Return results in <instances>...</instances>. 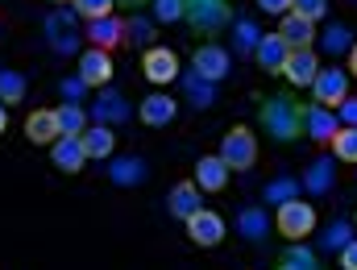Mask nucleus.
I'll use <instances>...</instances> for the list:
<instances>
[{"label":"nucleus","instance_id":"obj_28","mask_svg":"<svg viewBox=\"0 0 357 270\" xmlns=\"http://www.w3.org/2000/svg\"><path fill=\"white\" fill-rule=\"evenodd\" d=\"M349 241H354V220H345V216L328 220L324 233H320V250H333V254H341Z\"/></svg>","mask_w":357,"mask_h":270},{"label":"nucleus","instance_id":"obj_16","mask_svg":"<svg viewBox=\"0 0 357 270\" xmlns=\"http://www.w3.org/2000/svg\"><path fill=\"white\" fill-rule=\"evenodd\" d=\"M50 163L63 171V175H79L88 167V150H84V137H59L50 146Z\"/></svg>","mask_w":357,"mask_h":270},{"label":"nucleus","instance_id":"obj_21","mask_svg":"<svg viewBox=\"0 0 357 270\" xmlns=\"http://www.w3.org/2000/svg\"><path fill=\"white\" fill-rule=\"evenodd\" d=\"M229 167L220 163V154H204L199 163H195V187L199 191H225L229 187Z\"/></svg>","mask_w":357,"mask_h":270},{"label":"nucleus","instance_id":"obj_37","mask_svg":"<svg viewBox=\"0 0 357 270\" xmlns=\"http://www.w3.org/2000/svg\"><path fill=\"white\" fill-rule=\"evenodd\" d=\"M112 4L116 0H71V8L84 17V21H100V17H112Z\"/></svg>","mask_w":357,"mask_h":270},{"label":"nucleus","instance_id":"obj_1","mask_svg":"<svg viewBox=\"0 0 357 270\" xmlns=\"http://www.w3.org/2000/svg\"><path fill=\"white\" fill-rule=\"evenodd\" d=\"M258 125L266 129V137L291 146L303 137V104L295 96H262L258 104Z\"/></svg>","mask_w":357,"mask_h":270},{"label":"nucleus","instance_id":"obj_5","mask_svg":"<svg viewBox=\"0 0 357 270\" xmlns=\"http://www.w3.org/2000/svg\"><path fill=\"white\" fill-rule=\"evenodd\" d=\"M220 163L229 171H250L258 163V137L250 125H233L225 137H220Z\"/></svg>","mask_w":357,"mask_h":270},{"label":"nucleus","instance_id":"obj_26","mask_svg":"<svg viewBox=\"0 0 357 270\" xmlns=\"http://www.w3.org/2000/svg\"><path fill=\"white\" fill-rule=\"evenodd\" d=\"M274 270H320V258L307 250V246H299V241H291L282 254H278V262Z\"/></svg>","mask_w":357,"mask_h":270},{"label":"nucleus","instance_id":"obj_17","mask_svg":"<svg viewBox=\"0 0 357 270\" xmlns=\"http://www.w3.org/2000/svg\"><path fill=\"white\" fill-rule=\"evenodd\" d=\"M79 80L88 84V88H108L112 84V54L108 50H84L79 54Z\"/></svg>","mask_w":357,"mask_h":270},{"label":"nucleus","instance_id":"obj_14","mask_svg":"<svg viewBox=\"0 0 357 270\" xmlns=\"http://www.w3.org/2000/svg\"><path fill=\"white\" fill-rule=\"evenodd\" d=\"M88 117H96V125H121V121H129V100L121 96V91L112 88H100V96L91 100V112Z\"/></svg>","mask_w":357,"mask_h":270},{"label":"nucleus","instance_id":"obj_44","mask_svg":"<svg viewBox=\"0 0 357 270\" xmlns=\"http://www.w3.org/2000/svg\"><path fill=\"white\" fill-rule=\"evenodd\" d=\"M8 129V104H0V133Z\"/></svg>","mask_w":357,"mask_h":270},{"label":"nucleus","instance_id":"obj_4","mask_svg":"<svg viewBox=\"0 0 357 270\" xmlns=\"http://www.w3.org/2000/svg\"><path fill=\"white\" fill-rule=\"evenodd\" d=\"M274 225H278V237H287V241H303V237H312V233H316L320 216H316V204H307V200H299V195H295V200L278 204Z\"/></svg>","mask_w":357,"mask_h":270},{"label":"nucleus","instance_id":"obj_8","mask_svg":"<svg viewBox=\"0 0 357 270\" xmlns=\"http://www.w3.org/2000/svg\"><path fill=\"white\" fill-rule=\"evenodd\" d=\"M183 225H187V237H191L195 246H204V250H216V246L225 241V216L212 212V208H199V212L187 216Z\"/></svg>","mask_w":357,"mask_h":270},{"label":"nucleus","instance_id":"obj_47","mask_svg":"<svg viewBox=\"0 0 357 270\" xmlns=\"http://www.w3.org/2000/svg\"><path fill=\"white\" fill-rule=\"evenodd\" d=\"M354 229H357V216H354Z\"/></svg>","mask_w":357,"mask_h":270},{"label":"nucleus","instance_id":"obj_2","mask_svg":"<svg viewBox=\"0 0 357 270\" xmlns=\"http://www.w3.org/2000/svg\"><path fill=\"white\" fill-rule=\"evenodd\" d=\"M42 29H46V42L54 46V54H63V59L79 54V13L71 4H59L54 13H46Z\"/></svg>","mask_w":357,"mask_h":270},{"label":"nucleus","instance_id":"obj_9","mask_svg":"<svg viewBox=\"0 0 357 270\" xmlns=\"http://www.w3.org/2000/svg\"><path fill=\"white\" fill-rule=\"evenodd\" d=\"M142 71H146L150 84L167 88V84L178 80V54L167 50V46H150V50H142Z\"/></svg>","mask_w":357,"mask_h":270},{"label":"nucleus","instance_id":"obj_32","mask_svg":"<svg viewBox=\"0 0 357 270\" xmlns=\"http://www.w3.org/2000/svg\"><path fill=\"white\" fill-rule=\"evenodd\" d=\"M299 187H303L299 179H291V175H278V179H270L266 187H262V204H274V208H278V204L295 200V195H299Z\"/></svg>","mask_w":357,"mask_h":270},{"label":"nucleus","instance_id":"obj_12","mask_svg":"<svg viewBox=\"0 0 357 270\" xmlns=\"http://www.w3.org/2000/svg\"><path fill=\"white\" fill-rule=\"evenodd\" d=\"M137 117H142V125H150V129H167V125L178 117V100L167 96V91H150V96L142 100Z\"/></svg>","mask_w":357,"mask_h":270},{"label":"nucleus","instance_id":"obj_41","mask_svg":"<svg viewBox=\"0 0 357 270\" xmlns=\"http://www.w3.org/2000/svg\"><path fill=\"white\" fill-rule=\"evenodd\" d=\"M254 4H258V8H262V13H270V17H287V13H291V4H295V0H254Z\"/></svg>","mask_w":357,"mask_h":270},{"label":"nucleus","instance_id":"obj_13","mask_svg":"<svg viewBox=\"0 0 357 270\" xmlns=\"http://www.w3.org/2000/svg\"><path fill=\"white\" fill-rule=\"evenodd\" d=\"M278 38L291 46V50H316V21H307V17H299V13H287L282 21H278Z\"/></svg>","mask_w":357,"mask_h":270},{"label":"nucleus","instance_id":"obj_19","mask_svg":"<svg viewBox=\"0 0 357 270\" xmlns=\"http://www.w3.org/2000/svg\"><path fill=\"white\" fill-rule=\"evenodd\" d=\"M316 71H320L316 50H291V54H287V63H282V75H287V84H291V88H312Z\"/></svg>","mask_w":357,"mask_h":270},{"label":"nucleus","instance_id":"obj_29","mask_svg":"<svg viewBox=\"0 0 357 270\" xmlns=\"http://www.w3.org/2000/svg\"><path fill=\"white\" fill-rule=\"evenodd\" d=\"M112 146H116V137H112L108 125H88V129H84V150H88V158H112Z\"/></svg>","mask_w":357,"mask_h":270},{"label":"nucleus","instance_id":"obj_35","mask_svg":"<svg viewBox=\"0 0 357 270\" xmlns=\"http://www.w3.org/2000/svg\"><path fill=\"white\" fill-rule=\"evenodd\" d=\"M25 100V75L21 71H0V104H21Z\"/></svg>","mask_w":357,"mask_h":270},{"label":"nucleus","instance_id":"obj_22","mask_svg":"<svg viewBox=\"0 0 357 270\" xmlns=\"http://www.w3.org/2000/svg\"><path fill=\"white\" fill-rule=\"evenodd\" d=\"M287 54H291V46H287L278 33H262L258 50H254V59H258V67H262L266 75H282V63H287Z\"/></svg>","mask_w":357,"mask_h":270},{"label":"nucleus","instance_id":"obj_23","mask_svg":"<svg viewBox=\"0 0 357 270\" xmlns=\"http://www.w3.org/2000/svg\"><path fill=\"white\" fill-rule=\"evenodd\" d=\"M167 208H171V216L175 220H187V216H195L204 204H199V187H195V179L191 183H175L171 187V195H167Z\"/></svg>","mask_w":357,"mask_h":270},{"label":"nucleus","instance_id":"obj_18","mask_svg":"<svg viewBox=\"0 0 357 270\" xmlns=\"http://www.w3.org/2000/svg\"><path fill=\"white\" fill-rule=\"evenodd\" d=\"M84 38H88L96 50H116V46H125V21L121 17H100V21H88V29H84Z\"/></svg>","mask_w":357,"mask_h":270},{"label":"nucleus","instance_id":"obj_43","mask_svg":"<svg viewBox=\"0 0 357 270\" xmlns=\"http://www.w3.org/2000/svg\"><path fill=\"white\" fill-rule=\"evenodd\" d=\"M349 80H357V42L349 46Z\"/></svg>","mask_w":357,"mask_h":270},{"label":"nucleus","instance_id":"obj_25","mask_svg":"<svg viewBox=\"0 0 357 270\" xmlns=\"http://www.w3.org/2000/svg\"><path fill=\"white\" fill-rule=\"evenodd\" d=\"M237 229H241V237H245V241H266V237H270V212H266V208H241Z\"/></svg>","mask_w":357,"mask_h":270},{"label":"nucleus","instance_id":"obj_7","mask_svg":"<svg viewBox=\"0 0 357 270\" xmlns=\"http://www.w3.org/2000/svg\"><path fill=\"white\" fill-rule=\"evenodd\" d=\"M229 67H233V59H229V50L216 46V42H204V46H195V54H191V71L204 75V80H212V84H225V80H229Z\"/></svg>","mask_w":357,"mask_h":270},{"label":"nucleus","instance_id":"obj_3","mask_svg":"<svg viewBox=\"0 0 357 270\" xmlns=\"http://www.w3.org/2000/svg\"><path fill=\"white\" fill-rule=\"evenodd\" d=\"M183 21H187L199 38H216L225 25H233V4H229V0H187Z\"/></svg>","mask_w":357,"mask_h":270},{"label":"nucleus","instance_id":"obj_10","mask_svg":"<svg viewBox=\"0 0 357 270\" xmlns=\"http://www.w3.org/2000/svg\"><path fill=\"white\" fill-rule=\"evenodd\" d=\"M104 175L116 183V187H142V183L150 179V163L137 158V154H112Z\"/></svg>","mask_w":357,"mask_h":270},{"label":"nucleus","instance_id":"obj_45","mask_svg":"<svg viewBox=\"0 0 357 270\" xmlns=\"http://www.w3.org/2000/svg\"><path fill=\"white\" fill-rule=\"evenodd\" d=\"M116 4H125V8H142V4H150V0H116Z\"/></svg>","mask_w":357,"mask_h":270},{"label":"nucleus","instance_id":"obj_38","mask_svg":"<svg viewBox=\"0 0 357 270\" xmlns=\"http://www.w3.org/2000/svg\"><path fill=\"white\" fill-rule=\"evenodd\" d=\"M291 13H299V17H307V21H324V17H328V0H295Z\"/></svg>","mask_w":357,"mask_h":270},{"label":"nucleus","instance_id":"obj_27","mask_svg":"<svg viewBox=\"0 0 357 270\" xmlns=\"http://www.w3.org/2000/svg\"><path fill=\"white\" fill-rule=\"evenodd\" d=\"M54 112H59L63 137H84V129H88V108H84V104H67V100H63Z\"/></svg>","mask_w":357,"mask_h":270},{"label":"nucleus","instance_id":"obj_24","mask_svg":"<svg viewBox=\"0 0 357 270\" xmlns=\"http://www.w3.org/2000/svg\"><path fill=\"white\" fill-rule=\"evenodd\" d=\"M333 167H337V158H316V163L303 171V179L299 183H303L312 195H328V191L337 187V171H333Z\"/></svg>","mask_w":357,"mask_h":270},{"label":"nucleus","instance_id":"obj_40","mask_svg":"<svg viewBox=\"0 0 357 270\" xmlns=\"http://www.w3.org/2000/svg\"><path fill=\"white\" fill-rule=\"evenodd\" d=\"M337 121L341 125H357V96H345V104H337Z\"/></svg>","mask_w":357,"mask_h":270},{"label":"nucleus","instance_id":"obj_36","mask_svg":"<svg viewBox=\"0 0 357 270\" xmlns=\"http://www.w3.org/2000/svg\"><path fill=\"white\" fill-rule=\"evenodd\" d=\"M150 8H154V21L158 25H175V21H183L187 0H150Z\"/></svg>","mask_w":357,"mask_h":270},{"label":"nucleus","instance_id":"obj_39","mask_svg":"<svg viewBox=\"0 0 357 270\" xmlns=\"http://www.w3.org/2000/svg\"><path fill=\"white\" fill-rule=\"evenodd\" d=\"M59 96H63V100H67V104H79V100H84V96H88V84H84V80H79V75H67V80H63V84H59Z\"/></svg>","mask_w":357,"mask_h":270},{"label":"nucleus","instance_id":"obj_6","mask_svg":"<svg viewBox=\"0 0 357 270\" xmlns=\"http://www.w3.org/2000/svg\"><path fill=\"white\" fill-rule=\"evenodd\" d=\"M312 96H316V104H324V108L345 104V96H349V71H345V67H320L316 80H312Z\"/></svg>","mask_w":357,"mask_h":270},{"label":"nucleus","instance_id":"obj_31","mask_svg":"<svg viewBox=\"0 0 357 270\" xmlns=\"http://www.w3.org/2000/svg\"><path fill=\"white\" fill-rule=\"evenodd\" d=\"M258 42H262V29H258L250 17L233 21V50H237V54H254V50H258Z\"/></svg>","mask_w":357,"mask_h":270},{"label":"nucleus","instance_id":"obj_42","mask_svg":"<svg viewBox=\"0 0 357 270\" xmlns=\"http://www.w3.org/2000/svg\"><path fill=\"white\" fill-rule=\"evenodd\" d=\"M337 258H341V270H357V237L341 250V254H337Z\"/></svg>","mask_w":357,"mask_h":270},{"label":"nucleus","instance_id":"obj_46","mask_svg":"<svg viewBox=\"0 0 357 270\" xmlns=\"http://www.w3.org/2000/svg\"><path fill=\"white\" fill-rule=\"evenodd\" d=\"M50 4H54V8H59V4H71V0H50Z\"/></svg>","mask_w":357,"mask_h":270},{"label":"nucleus","instance_id":"obj_33","mask_svg":"<svg viewBox=\"0 0 357 270\" xmlns=\"http://www.w3.org/2000/svg\"><path fill=\"white\" fill-rule=\"evenodd\" d=\"M328 146H333V158L337 163H357V125H341Z\"/></svg>","mask_w":357,"mask_h":270},{"label":"nucleus","instance_id":"obj_15","mask_svg":"<svg viewBox=\"0 0 357 270\" xmlns=\"http://www.w3.org/2000/svg\"><path fill=\"white\" fill-rule=\"evenodd\" d=\"M25 137H29L33 146H54V142L63 137L59 112H54V108H33V112L25 117Z\"/></svg>","mask_w":357,"mask_h":270},{"label":"nucleus","instance_id":"obj_34","mask_svg":"<svg viewBox=\"0 0 357 270\" xmlns=\"http://www.w3.org/2000/svg\"><path fill=\"white\" fill-rule=\"evenodd\" d=\"M320 46H324L328 54H341V50H349V46H354V33H349V25L333 21V25L320 33Z\"/></svg>","mask_w":357,"mask_h":270},{"label":"nucleus","instance_id":"obj_30","mask_svg":"<svg viewBox=\"0 0 357 270\" xmlns=\"http://www.w3.org/2000/svg\"><path fill=\"white\" fill-rule=\"evenodd\" d=\"M154 25H158L154 17H129V21H125V42H129V46L150 50V46H154V33H158Z\"/></svg>","mask_w":357,"mask_h":270},{"label":"nucleus","instance_id":"obj_20","mask_svg":"<svg viewBox=\"0 0 357 270\" xmlns=\"http://www.w3.org/2000/svg\"><path fill=\"white\" fill-rule=\"evenodd\" d=\"M178 88H183V96H187V104L191 108H212L216 104V96H220V84H212V80H204V75H195V71H183L178 75Z\"/></svg>","mask_w":357,"mask_h":270},{"label":"nucleus","instance_id":"obj_11","mask_svg":"<svg viewBox=\"0 0 357 270\" xmlns=\"http://www.w3.org/2000/svg\"><path fill=\"white\" fill-rule=\"evenodd\" d=\"M337 129H341V121H337V112H333V108H324V104H303V137H312V142L328 146Z\"/></svg>","mask_w":357,"mask_h":270}]
</instances>
